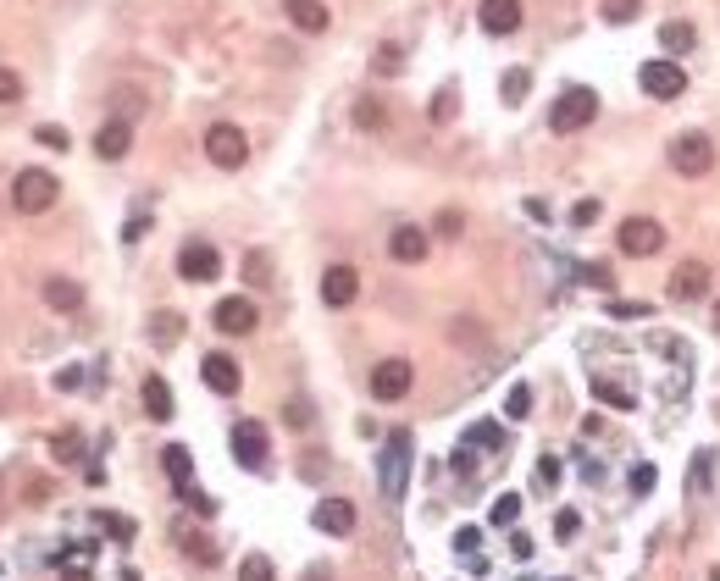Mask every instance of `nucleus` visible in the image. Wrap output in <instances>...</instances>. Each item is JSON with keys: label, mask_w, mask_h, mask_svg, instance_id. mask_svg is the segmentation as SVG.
<instances>
[{"label": "nucleus", "mask_w": 720, "mask_h": 581, "mask_svg": "<svg viewBox=\"0 0 720 581\" xmlns=\"http://www.w3.org/2000/svg\"><path fill=\"white\" fill-rule=\"evenodd\" d=\"M383 122H388V111L377 100H360L355 106V128H383Z\"/></svg>", "instance_id": "31"}, {"label": "nucleus", "mask_w": 720, "mask_h": 581, "mask_svg": "<svg viewBox=\"0 0 720 581\" xmlns=\"http://www.w3.org/2000/svg\"><path fill=\"white\" fill-rule=\"evenodd\" d=\"M648 349H660V355H671V360H687V344H682V338H671V332H654Z\"/></svg>", "instance_id": "32"}, {"label": "nucleus", "mask_w": 720, "mask_h": 581, "mask_svg": "<svg viewBox=\"0 0 720 581\" xmlns=\"http://www.w3.org/2000/svg\"><path fill=\"white\" fill-rule=\"evenodd\" d=\"M100 526H106L111 537H133V521H122V515H100Z\"/></svg>", "instance_id": "45"}, {"label": "nucleus", "mask_w": 720, "mask_h": 581, "mask_svg": "<svg viewBox=\"0 0 720 581\" xmlns=\"http://www.w3.org/2000/svg\"><path fill=\"white\" fill-rule=\"evenodd\" d=\"M128 144H133V128H128V122H106V128L95 133V155H100V161H122V155H128Z\"/></svg>", "instance_id": "19"}, {"label": "nucleus", "mask_w": 720, "mask_h": 581, "mask_svg": "<svg viewBox=\"0 0 720 581\" xmlns=\"http://www.w3.org/2000/svg\"><path fill=\"white\" fill-rule=\"evenodd\" d=\"M211 321H216V332H228V338H244V332H255L261 310H255V299L233 294V299H222V305L211 310Z\"/></svg>", "instance_id": "10"}, {"label": "nucleus", "mask_w": 720, "mask_h": 581, "mask_svg": "<svg viewBox=\"0 0 720 581\" xmlns=\"http://www.w3.org/2000/svg\"><path fill=\"white\" fill-rule=\"evenodd\" d=\"M593 393H599L610 410H637V399H632V388H621V382H604V377H593Z\"/></svg>", "instance_id": "25"}, {"label": "nucleus", "mask_w": 720, "mask_h": 581, "mask_svg": "<svg viewBox=\"0 0 720 581\" xmlns=\"http://www.w3.org/2000/svg\"><path fill=\"white\" fill-rule=\"evenodd\" d=\"M504 415H510V421H527V415H532V388H527V382H516V388H510Z\"/></svg>", "instance_id": "29"}, {"label": "nucleus", "mask_w": 720, "mask_h": 581, "mask_svg": "<svg viewBox=\"0 0 720 581\" xmlns=\"http://www.w3.org/2000/svg\"><path fill=\"white\" fill-rule=\"evenodd\" d=\"M399 67H405V61H399V45H383V50H377V72H388V78H394Z\"/></svg>", "instance_id": "42"}, {"label": "nucleus", "mask_w": 720, "mask_h": 581, "mask_svg": "<svg viewBox=\"0 0 720 581\" xmlns=\"http://www.w3.org/2000/svg\"><path fill=\"white\" fill-rule=\"evenodd\" d=\"M637 83L648 89V100H682L687 95V72H682V61H671V56L648 61V67L637 72Z\"/></svg>", "instance_id": "6"}, {"label": "nucleus", "mask_w": 720, "mask_h": 581, "mask_svg": "<svg viewBox=\"0 0 720 581\" xmlns=\"http://www.w3.org/2000/svg\"><path fill=\"white\" fill-rule=\"evenodd\" d=\"M704 294H709V266L682 261L671 272V299H682V305H687V299H704Z\"/></svg>", "instance_id": "18"}, {"label": "nucleus", "mask_w": 720, "mask_h": 581, "mask_svg": "<svg viewBox=\"0 0 720 581\" xmlns=\"http://www.w3.org/2000/svg\"><path fill=\"white\" fill-rule=\"evenodd\" d=\"M305 581H333V570H327V565H311V570H305Z\"/></svg>", "instance_id": "54"}, {"label": "nucleus", "mask_w": 720, "mask_h": 581, "mask_svg": "<svg viewBox=\"0 0 720 581\" xmlns=\"http://www.w3.org/2000/svg\"><path fill=\"white\" fill-rule=\"evenodd\" d=\"M405 471H410V432L394 427L383 443V465H377V476H383V498H405Z\"/></svg>", "instance_id": "4"}, {"label": "nucleus", "mask_w": 720, "mask_h": 581, "mask_svg": "<svg viewBox=\"0 0 720 581\" xmlns=\"http://www.w3.org/2000/svg\"><path fill=\"white\" fill-rule=\"evenodd\" d=\"M593 216H599V200H582V205H576V211H571V222H576V227H588Z\"/></svg>", "instance_id": "48"}, {"label": "nucleus", "mask_w": 720, "mask_h": 581, "mask_svg": "<svg viewBox=\"0 0 720 581\" xmlns=\"http://www.w3.org/2000/svg\"><path fill=\"white\" fill-rule=\"evenodd\" d=\"M161 465H167V476H172V487H178V493H183V487H194V482H189V476H194V454L183 449V443H167V449H161Z\"/></svg>", "instance_id": "21"}, {"label": "nucleus", "mask_w": 720, "mask_h": 581, "mask_svg": "<svg viewBox=\"0 0 720 581\" xmlns=\"http://www.w3.org/2000/svg\"><path fill=\"white\" fill-rule=\"evenodd\" d=\"M200 377H205V388H211V393L228 399V393H239L244 371H239V360H233V355H205L200 360Z\"/></svg>", "instance_id": "13"}, {"label": "nucleus", "mask_w": 720, "mask_h": 581, "mask_svg": "<svg viewBox=\"0 0 720 581\" xmlns=\"http://www.w3.org/2000/svg\"><path fill=\"white\" fill-rule=\"evenodd\" d=\"M654 482H660V471H654V465H632V493H637V498L654 493Z\"/></svg>", "instance_id": "35"}, {"label": "nucleus", "mask_w": 720, "mask_h": 581, "mask_svg": "<svg viewBox=\"0 0 720 581\" xmlns=\"http://www.w3.org/2000/svg\"><path fill=\"white\" fill-rule=\"evenodd\" d=\"M239 581H277L272 559H266V554H244V565H239Z\"/></svg>", "instance_id": "28"}, {"label": "nucleus", "mask_w": 720, "mask_h": 581, "mask_svg": "<svg viewBox=\"0 0 720 581\" xmlns=\"http://www.w3.org/2000/svg\"><path fill=\"white\" fill-rule=\"evenodd\" d=\"M660 45H665V56H687V50H693L698 45V34H693V23H665L660 28Z\"/></svg>", "instance_id": "23"}, {"label": "nucleus", "mask_w": 720, "mask_h": 581, "mask_svg": "<svg viewBox=\"0 0 720 581\" xmlns=\"http://www.w3.org/2000/svg\"><path fill=\"white\" fill-rule=\"evenodd\" d=\"M615 244H621V255L643 261V255H660L665 249V227L654 222V216H626L621 233H615Z\"/></svg>", "instance_id": "5"}, {"label": "nucleus", "mask_w": 720, "mask_h": 581, "mask_svg": "<svg viewBox=\"0 0 720 581\" xmlns=\"http://www.w3.org/2000/svg\"><path fill=\"white\" fill-rule=\"evenodd\" d=\"M576 526H582V521H576V510H560V515H554V532H560V537H571Z\"/></svg>", "instance_id": "50"}, {"label": "nucleus", "mask_w": 720, "mask_h": 581, "mask_svg": "<svg viewBox=\"0 0 720 581\" xmlns=\"http://www.w3.org/2000/svg\"><path fill=\"white\" fill-rule=\"evenodd\" d=\"M582 283H593V288H610L615 277H610V266H582Z\"/></svg>", "instance_id": "44"}, {"label": "nucleus", "mask_w": 720, "mask_h": 581, "mask_svg": "<svg viewBox=\"0 0 720 581\" xmlns=\"http://www.w3.org/2000/svg\"><path fill=\"white\" fill-rule=\"evenodd\" d=\"M78 382H84V371H78V366H67V371H56V388H78Z\"/></svg>", "instance_id": "51"}, {"label": "nucleus", "mask_w": 720, "mask_h": 581, "mask_svg": "<svg viewBox=\"0 0 720 581\" xmlns=\"http://www.w3.org/2000/svg\"><path fill=\"white\" fill-rule=\"evenodd\" d=\"M538 482H560V460H554V454H543V460H538Z\"/></svg>", "instance_id": "49"}, {"label": "nucleus", "mask_w": 720, "mask_h": 581, "mask_svg": "<svg viewBox=\"0 0 720 581\" xmlns=\"http://www.w3.org/2000/svg\"><path fill=\"white\" fill-rule=\"evenodd\" d=\"M521 89H527V72H510V78H504V95L516 100V95H521Z\"/></svg>", "instance_id": "52"}, {"label": "nucleus", "mask_w": 720, "mask_h": 581, "mask_svg": "<svg viewBox=\"0 0 720 581\" xmlns=\"http://www.w3.org/2000/svg\"><path fill=\"white\" fill-rule=\"evenodd\" d=\"M34 139L45 144V150H67V128H56V122H39Z\"/></svg>", "instance_id": "34"}, {"label": "nucleus", "mask_w": 720, "mask_h": 581, "mask_svg": "<svg viewBox=\"0 0 720 581\" xmlns=\"http://www.w3.org/2000/svg\"><path fill=\"white\" fill-rule=\"evenodd\" d=\"M388 255H394L399 266H421L427 261V227H394V238H388Z\"/></svg>", "instance_id": "15"}, {"label": "nucleus", "mask_w": 720, "mask_h": 581, "mask_svg": "<svg viewBox=\"0 0 720 581\" xmlns=\"http://www.w3.org/2000/svg\"><path fill=\"white\" fill-rule=\"evenodd\" d=\"M56 194H61V183L50 178L45 166H28V172H17V183H12V205H17L23 216L50 211V205H56Z\"/></svg>", "instance_id": "1"}, {"label": "nucleus", "mask_w": 720, "mask_h": 581, "mask_svg": "<svg viewBox=\"0 0 720 581\" xmlns=\"http://www.w3.org/2000/svg\"><path fill=\"white\" fill-rule=\"evenodd\" d=\"M139 399H144V415H150V421H172V388L161 377H144V388H139Z\"/></svg>", "instance_id": "20"}, {"label": "nucleus", "mask_w": 720, "mask_h": 581, "mask_svg": "<svg viewBox=\"0 0 720 581\" xmlns=\"http://www.w3.org/2000/svg\"><path fill=\"white\" fill-rule=\"evenodd\" d=\"M45 305L50 310H78L84 305V288L72 283V277H45Z\"/></svg>", "instance_id": "22"}, {"label": "nucleus", "mask_w": 720, "mask_h": 581, "mask_svg": "<svg viewBox=\"0 0 720 581\" xmlns=\"http://www.w3.org/2000/svg\"><path fill=\"white\" fill-rule=\"evenodd\" d=\"M233 460L244 465V471H266V454H272V443H266V427L261 421H233Z\"/></svg>", "instance_id": "8"}, {"label": "nucleus", "mask_w": 720, "mask_h": 581, "mask_svg": "<svg viewBox=\"0 0 720 581\" xmlns=\"http://www.w3.org/2000/svg\"><path fill=\"white\" fill-rule=\"evenodd\" d=\"M432 117H438V122H449V117H455V89H444V95L432 100Z\"/></svg>", "instance_id": "43"}, {"label": "nucleus", "mask_w": 720, "mask_h": 581, "mask_svg": "<svg viewBox=\"0 0 720 581\" xmlns=\"http://www.w3.org/2000/svg\"><path fill=\"white\" fill-rule=\"evenodd\" d=\"M205 155H211V166H222V172H239V166L250 161V139H244V128H233V122H211V128H205Z\"/></svg>", "instance_id": "2"}, {"label": "nucleus", "mask_w": 720, "mask_h": 581, "mask_svg": "<svg viewBox=\"0 0 720 581\" xmlns=\"http://www.w3.org/2000/svg\"><path fill=\"white\" fill-rule=\"evenodd\" d=\"M715 327H720V305H715Z\"/></svg>", "instance_id": "55"}, {"label": "nucleus", "mask_w": 720, "mask_h": 581, "mask_svg": "<svg viewBox=\"0 0 720 581\" xmlns=\"http://www.w3.org/2000/svg\"><path fill=\"white\" fill-rule=\"evenodd\" d=\"M593 117H599V95L576 83V89H565V95L554 100V111H549V128H554V133H576V128H588Z\"/></svg>", "instance_id": "3"}, {"label": "nucleus", "mask_w": 720, "mask_h": 581, "mask_svg": "<svg viewBox=\"0 0 720 581\" xmlns=\"http://www.w3.org/2000/svg\"><path fill=\"white\" fill-rule=\"evenodd\" d=\"M610 316H615V321H637V316H648V305H643V299H615Z\"/></svg>", "instance_id": "38"}, {"label": "nucleus", "mask_w": 720, "mask_h": 581, "mask_svg": "<svg viewBox=\"0 0 720 581\" xmlns=\"http://www.w3.org/2000/svg\"><path fill=\"white\" fill-rule=\"evenodd\" d=\"M56 454H61V460H78V432H61V438H56Z\"/></svg>", "instance_id": "47"}, {"label": "nucleus", "mask_w": 720, "mask_h": 581, "mask_svg": "<svg viewBox=\"0 0 720 581\" xmlns=\"http://www.w3.org/2000/svg\"><path fill=\"white\" fill-rule=\"evenodd\" d=\"M510 554L527 559V554H532V537H521V532H516V537H510Z\"/></svg>", "instance_id": "53"}, {"label": "nucleus", "mask_w": 720, "mask_h": 581, "mask_svg": "<svg viewBox=\"0 0 720 581\" xmlns=\"http://www.w3.org/2000/svg\"><path fill=\"white\" fill-rule=\"evenodd\" d=\"M355 294H360V272H355V266H327V272H322V299L333 310L355 305Z\"/></svg>", "instance_id": "14"}, {"label": "nucleus", "mask_w": 720, "mask_h": 581, "mask_svg": "<svg viewBox=\"0 0 720 581\" xmlns=\"http://www.w3.org/2000/svg\"><path fill=\"white\" fill-rule=\"evenodd\" d=\"M671 166L682 172V178H704L709 166H715V144H709L704 133H676L671 139Z\"/></svg>", "instance_id": "7"}, {"label": "nucleus", "mask_w": 720, "mask_h": 581, "mask_svg": "<svg viewBox=\"0 0 720 581\" xmlns=\"http://www.w3.org/2000/svg\"><path fill=\"white\" fill-rule=\"evenodd\" d=\"M311 521H316V532H327V537H349L355 532V504H349V498H322L311 510Z\"/></svg>", "instance_id": "12"}, {"label": "nucleus", "mask_w": 720, "mask_h": 581, "mask_svg": "<svg viewBox=\"0 0 720 581\" xmlns=\"http://www.w3.org/2000/svg\"><path fill=\"white\" fill-rule=\"evenodd\" d=\"M410 382H416V371H410V360H383V366L372 371V393L377 399H405L410 393Z\"/></svg>", "instance_id": "11"}, {"label": "nucleus", "mask_w": 720, "mask_h": 581, "mask_svg": "<svg viewBox=\"0 0 720 581\" xmlns=\"http://www.w3.org/2000/svg\"><path fill=\"white\" fill-rule=\"evenodd\" d=\"M288 23L300 28V34H327V23H333V12H327V0H283Z\"/></svg>", "instance_id": "16"}, {"label": "nucleus", "mask_w": 720, "mask_h": 581, "mask_svg": "<svg viewBox=\"0 0 720 581\" xmlns=\"http://www.w3.org/2000/svg\"><path fill=\"white\" fill-rule=\"evenodd\" d=\"M709 471H715V460H709V449L693 460V471H687V487H709Z\"/></svg>", "instance_id": "39"}, {"label": "nucleus", "mask_w": 720, "mask_h": 581, "mask_svg": "<svg viewBox=\"0 0 720 581\" xmlns=\"http://www.w3.org/2000/svg\"><path fill=\"white\" fill-rule=\"evenodd\" d=\"M183 338V316H172V310H161L156 321H150V344L156 349H172Z\"/></svg>", "instance_id": "24"}, {"label": "nucleus", "mask_w": 720, "mask_h": 581, "mask_svg": "<svg viewBox=\"0 0 720 581\" xmlns=\"http://www.w3.org/2000/svg\"><path fill=\"white\" fill-rule=\"evenodd\" d=\"M216 272H222V255H216L211 244L189 238V244L178 249V277L183 283H216Z\"/></svg>", "instance_id": "9"}, {"label": "nucleus", "mask_w": 720, "mask_h": 581, "mask_svg": "<svg viewBox=\"0 0 720 581\" xmlns=\"http://www.w3.org/2000/svg\"><path fill=\"white\" fill-rule=\"evenodd\" d=\"M488 521L493 526H516L521 521V498L516 493H499V498H493V510H488Z\"/></svg>", "instance_id": "27"}, {"label": "nucleus", "mask_w": 720, "mask_h": 581, "mask_svg": "<svg viewBox=\"0 0 720 581\" xmlns=\"http://www.w3.org/2000/svg\"><path fill=\"white\" fill-rule=\"evenodd\" d=\"M283 421H288V427H311V404H305V399H288V404H283Z\"/></svg>", "instance_id": "37"}, {"label": "nucleus", "mask_w": 720, "mask_h": 581, "mask_svg": "<svg viewBox=\"0 0 720 581\" xmlns=\"http://www.w3.org/2000/svg\"><path fill=\"white\" fill-rule=\"evenodd\" d=\"M477 543H482L477 526H460V532H455V554H477Z\"/></svg>", "instance_id": "41"}, {"label": "nucleus", "mask_w": 720, "mask_h": 581, "mask_svg": "<svg viewBox=\"0 0 720 581\" xmlns=\"http://www.w3.org/2000/svg\"><path fill=\"white\" fill-rule=\"evenodd\" d=\"M460 227H466V222H460V211H444V216H438V233H444V238H460Z\"/></svg>", "instance_id": "46"}, {"label": "nucleus", "mask_w": 720, "mask_h": 581, "mask_svg": "<svg viewBox=\"0 0 720 581\" xmlns=\"http://www.w3.org/2000/svg\"><path fill=\"white\" fill-rule=\"evenodd\" d=\"M599 12H604V23H615V28H626L637 12H643V0H599Z\"/></svg>", "instance_id": "26"}, {"label": "nucleus", "mask_w": 720, "mask_h": 581, "mask_svg": "<svg viewBox=\"0 0 720 581\" xmlns=\"http://www.w3.org/2000/svg\"><path fill=\"white\" fill-rule=\"evenodd\" d=\"M244 277H250L255 288L272 283V261H266V249H255V255H244Z\"/></svg>", "instance_id": "30"}, {"label": "nucleus", "mask_w": 720, "mask_h": 581, "mask_svg": "<svg viewBox=\"0 0 720 581\" xmlns=\"http://www.w3.org/2000/svg\"><path fill=\"white\" fill-rule=\"evenodd\" d=\"M183 504H189V510H200V515H216V498L211 493H200V487H183Z\"/></svg>", "instance_id": "36"}, {"label": "nucleus", "mask_w": 720, "mask_h": 581, "mask_svg": "<svg viewBox=\"0 0 720 581\" xmlns=\"http://www.w3.org/2000/svg\"><path fill=\"white\" fill-rule=\"evenodd\" d=\"M466 443H482V449H499V427L493 421H482V427H471V438Z\"/></svg>", "instance_id": "40"}, {"label": "nucleus", "mask_w": 720, "mask_h": 581, "mask_svg": "<svg viewBox=\"0 0 720 581\" xmlns=\"http://www.w3.org/2000/svg\"><path fill=\"white\" fill-rule=\"evenodd\" d=\"M477 23L488 28V34H516L521 28V0H482Z\"/></svg>", "instance_id": "17"}, {"label": "nucleus", "mask_w": 720, "mask_h": 581, "mask_svg": "<svg viewBox=\"0 0 720 581\" xmlns=\"http://www.w3.org/2000/svg\"><path fill=\"white\" fill-rule=\"evenodd\" d=\"M12 100H23V78L12 67H0V106H12Z\"/></svg>", "instance_id": "33"}]
</instances>
